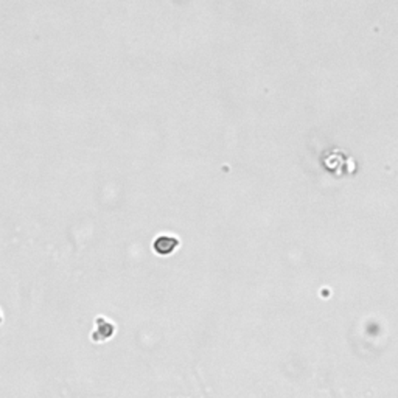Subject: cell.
<instances>
[{
    "instance_id": "6da1fadb",
    "label": "cell",
    "mask_w": 398,
    "mask_h": 398,
    "mask_svg": "<svg viewBox=\"0 0 398 398\" xmlns=\"http://www.w3.org/2000/svg\"><path fill=\"white\" fill-rule=\"evenodd\" d=\"M179 244H180V241L174 235H159L154 240V243H152V249H154V252L159 255H170V254L176 252Z\"/></svg>"
},
{
    "instance_id": "7a4b0ae2",
    "label": "cell",
    "mask_w": 398,
    "mask_h": 398,
    "mask_svg": "<svg viewBox=\"0 0 398 398\" xmlns=\"http://www.w3.org/2000/svg\"><path fill=\"white\" fill-rule=\"evenodd\" d=\"M95 325H97V330L92 331V341L101 342V341L112 338V334L115 331V325L111 322V320L104 319V317H98L95 320Z\"/></svg>"
},
{
    "instance_id": "3957f363",
    "label": "cell",
    "mask_w": 398,
    "mask_h": 398,
    "mask_svg": "<svg viewBox=\"0 0 398 398\" xmlns=\"http://www.w3.org/2000/svg\"><path fill=\"white\" fill-rule=\"evenodd\" d=\"M0 322H2V313H0Z\"/></svg>"
}]
</instances>
